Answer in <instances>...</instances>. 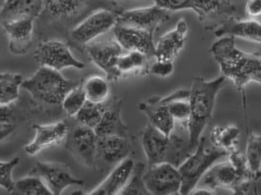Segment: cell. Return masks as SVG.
I'll return each instance as SVG.
<instances>
[{
  "instance_id": "cell-36",
  "label": "cell",
  "mask_w": 261,
  "mask_h": 195,
  "mask_svg": "<svg viewBox=\"0 0 261 195\" xmlns=\"http://www.w3.org/2000/svg\"><path fill=\"white\" fill-rule=\"evenodd\" d=\"M20 159L15 157L9 161H0V187L12 193L15 182L13 180V171L18 166Z\"/></svg>"
},
{
  "instance_id": "cell-24",
  "label": "cell",
  "mask_w": 261,
  "mask_h": 195,
  "mask_svg": "<svg viewBox=\"0 0 261 195\" xmlns=\"http://www.w3.org/2000/svg\"><path fill=\"white\" fill-rule=\"evenodd\" d=\"M87 0H43L42 15L54 20H66L80 12Z\"/></svg>"
},
{
  "instance_id": "cell-22",
  "label": "cell",
  "mask_w": 261,
  "mask_h": 195,
  "mask_svg": "<svg viewBox=\"0 0 261 195\" xmlns=\"http://www.w3.org/2000/svg\"><path fill=\"white\" fill-rule=\"evenodd\" d=\"M120 109L121 106L118 99H115L114 101L112 100L109 103L106 101L104 114L94 129L97 136L117 135L129 137L128 128L121 118Z\"/></svg>"
},
{
  "instance_id": "cell-28",
  "label": "cell",
  "mask_w": 261,
  "mask_h": 195,
  "mask_svg": "<svg viewBox=\"0 0 261 195\" xmlns=\"http://www.w3.org/2000/svg\"><path fill=\"white\" fill-rule=\"evenodd\" d=\"M190 9L202 21L221 13L230 12L234 10V7L231 2L224 0H191Z\"/></svg>"
},
{
  "instance_id": "cell-13",
  "label": "cell",
  "mask_w": 261,
  "mask_h": 195,
  "mask_svg": "<svg viewBox=\"0 0 261 195\" xmlns=\"http://www.w3.org/2000/svg\"><path fill=\"white\" fill-rule=\"evenodd\" d=\"M113 29L115 39L125 51H138L149 58L154 57V34L120 25H116Z\"/></svg>"
},
{
  "instance_id": "cell-14",
  "label": "cell",
  "mask_w": 261,
  "mask_h": 195,
  "mask_svg": "<svg viewBox=\"0 0 261 195\" xmlns=\"http://www.w3.org/2000/svg\"><path fill=\"white\" fill-rule=\"evenodd\" d=\"M34 139L24 147V151L30 156H36L40 151L61 143L69 134L68 125L63 121L47 125H35Z\"/></svg>"
},
{
  "instance_id": "cell-3",
  "label": "cell",
  "mask_w": 261,
  "mask_h": 195,
  "mask_svg": "<svg viewBox=\"0 0 261 195\" xmlns=\"http://www.w3.org/2000/svg\"><path fill=\"white\" fill-rule=\"evenodd\" d=\"M227 154L225 150L214 147L208 136H201L195 150L178 166L182 179L180 194H189L208 169Z\"/></svg>"
},
{
  "instance_id": "cell-41",
  "label": "cell",
  "mask_w": 261,
  "mask_h": 195,
  "mask_svg": "<svg viewBox=\"0 0 261 195\" xmlns=\"http://www.w3.org/2000/svg\"><path fill=\"white\" fill-rule=\"evenodd\" d=\"M224 1H227V2H231L232 0H224Z\"/></svg>"
},
{
  "instance_id": "cell-5",
  "label": "cell",
  "mask_w": 261,
  "mask_h": 195,
  "mask_svg": "<svg viewBox=\"0 0 261 195\" xmlns=\"http://www.w3.org/2000/svg\"><path fill=\"white\" fill-rule=\"evenodd\" d=\"M143 180L150 194H180L182 179L178 167L168 162L147 166Z\"/></svg>"
},
{
  "instance_id": "cell-21",
  "label": "cell",
  "mask_w": 261,
  "mask_h": 195,
  "mask_svg": "<svg viewBox=\"0 0 261 195\" xmlns=\"http://www.w3.org/2000/svg\"><path fill=\"white\" fill-rule=\"evenodd\" d=\"M135 161L129 156L119 162V165L110 173L107 178L88 194L116 195L119 194L130 178L134 169Z\"/></svg>"
},
{
  "instance_id": "cell-34",
  "label": "cell",
  "mask_w": 261,
  "mask_h": 195,
  "mask_svg": "<svg viewBox=\"0 0 261 195\" xmlns=\"http://www.w3.org/2000/svg\"><path fill=\"white\" fill-rule=\"evenodd\" d=\"M86 98L83 93V87L79 84L77 86L71 88V90L65 95L62 101V107L69 117L74 118V116L82 109Z\"/></svg>"
},
{
  "instance_id": "cell-2",
  "label": "cell",
  "mask_w": 261,
  "mask_h": 195,
  "mask_svg": "<svg viewBox=\"0 0 261 195\" xmlns=\"http://www.w3.org/2000/svg\"><path fill=\"white\" fill-rule=\"evenodd\" d=\"M226 80L225 77L221 75L212 81H206L202 77H197L193 81L188 98L190 104L188 130L191 147L194 150L198 145L206 124L212 118L216 96L225 86Z\"/></svg>"
},
{
  "instance_id": "cell-20",
  "label": "cell",
  "mask_w": 261,
  "mask_h": 195,
  "mask_svg": "<svg viewBox=\"0 0 261 195\" xmlns=\"http://www.w3.org/2000/svg\"><path fill=\"white\" fill-rule=\"evenodd\" d=\"M140 141L147 159V166L166 161L168 148L167 135L149 124L140 134Z\"/></svg>"
},
{
  "instance_id": "cell-35",
  "label": "cell",
  "mask_w": 261,
  "mask_h": 195,
  "mask_svg": "<svg viewBox=\"0 0 261 195\" xmlns=\"http://www.w3.org/2000/svg\"><path fill=\"white\" fill-rule=\"evenodd\" d=\"M17 128V116L10 105H0V142L13 134Z\"/></svg>"
},
{
  "instance_id": "cell-23",
  "label": "cell",
  "mask_w": 261,
  "mask_h": 195,
  "mask_svg": "<svg viewBox=\"0 0 261 195\" xmlns=\"http://www.w3.org/2000/svg\"><path fill=\"white\" fill-rule=\"evenodd\" d=\"M139 109L144 112L150 125L166 135L172 133L175 127V122L165 104L160 103L155 98H151L139 104Z\"/></svg>"
},
{
  "instance_id": "cell-9",
  "label": "cell",
  "mask_w": 261,
  "mask_h": 195,
  "mask_svg": "<svg viewBox=\"0 0 261 195\" xmlns=\"http://www.w3.org/2000/svg\"><path fill=\"white\" fill-rule=\"evenodd\" d=\"M87 45V52L92 62L106 74L109 82H118L121 76L118 71L119 56L125 51L116 39L97 41Z\"/></svg>"
},
{
  "instance_id": "cell-39",
  "label": "cell",
  "mask_w": 261,
  "mask_h": 195,
  "mask_svg": "<svg viewBox=\"0 0 261 195\" xmlns=\"http://www.w3.org/2000/svg\"><path fill=\"white\" fill-rule=\"evenodd\" d=\"M246 10L250 17H257L261 13L260 0H248Z\"/></svg>"
},
{
  "instance_id": "cell-31",
  "label": "cell",
  "mask_w": 261,
  "mask_h": 195,
  "mask_svg": "<svg viewBox=\"0 0 261 195\" xmlns=\"http://www.w3.org/2000/svg\"><path fill=\"white\" fill-rule=\"evenodd\" d=\"M11 194L51 195L44 182L35 174L27 176L15 182L14 190Z\"/></svg>"
},
{
  "instance_id": "cell-15",
  "label": "cell",
  "mask_w": 261,
  "mask_h": 195,
  "mask_svg": "<svg viewBox=\"0 0 261 195\" xmlns=\"http://www.w3.org/2000/svg\"><path fill=\"white\" fill-rule=\"evenodd\" d=\"M189 27L185 19H180L175 28L154 43V57L156 60L174 61L181 50L184 48Z\"/></svg>"
},
{
  "instance_id": "cell-26",
  "label": "cell",
  "mask_w": 261,
  "mask_h": 195,
  "mask_svg": "<svg viewBox=\"0 0 261 195\" xmlns=\"http://www.w3.org/2000/svg\"><path fill=\"white\" fill-rule=\"evenodd\" d=\"M24 79L19 73H0V105H11L20 94Z\"/></svg>"
},
{
  "instance_id": "cell-8",
  "label": "cell",
  "mask_w": 261,
  "mask_h": 195,
  "mask_svg": "<svg viewBox=\"0 0 261 195\" xmlns=\"http://www.w3.org/2000/svg\"><path fill=\"white\" fill-rule=\"evenodd\" d=\"M119 13L102 9L90 14L71 31V37L77 44L86 45L113 29Z\"/></svg>"
},
{
  "instance_id": "cell-18",
  "label": "cell",
  "mask_w": 261,
  "mask_h": 195,
  "mask_svg": "<svg viewBox=\"0 0 261 195\" xmlns=\"http://www.w3.org/2000/svg\"><path fill=\"white\" fill-rule=\"evenodd\" d=\"M217 37H240L252 42L260 43L261 25L253 19L239 20L235 18H228L217 27L214 31Z\"/></svg>"
},
{
  "instance_id": "cell-7",
  "label": "cell",
  "mask_w": 261,
  "mask_h": 195,
  "mask_svg": "<svg viewBox=\"0 0 261 195\" xmlns=\"http://www.w3.org/2000/svg\"><path fill=\"white\" fill-rule=\"evenodd\" d=\"M35 59L40 67H47L61 72L67 68L83 70L85 65L76 59L69 45L59 40L41 42L35 52Z\"/></svg>"
},
{
  "instance_id": "cell-11",
  "label": "cell",
  "mask_w": 261,
  "mask_h": 195,
  "mask_svg": "<svg viewBox=\"0 0 261 195\" xmlns=\"http://www.w3.org/2000/svg\"><path fill=\"white\" fill-rule=\"evenodd\" d=\"M168 20V11L154 4L149 7L119 13L116 25L136 28L154 34L156 28Z\"/></svg>"
},
{
  "instance_id": "cell-30",
  "label": "cell",
  "mask_w": 261,
  "mask_h": 195,
  "mask_svg": "<svg viewBox=\"0 0 261 195\" xmlns=\"http://www.w3.org/2000/svg\"><path fill=\"white\" fill-rule=\"evenodd\" d=\"M149 57L138 51H124L119 56L118 71L122 77L126 74L143 71L148 68Z\"/></svg>"
},
{
  "instance_id": "cell-17",
  "label": "cell",
  "mask_w": 261,
  "mask_h": 195,
  "mask_svg": "<svg viewBox=\"0 0 261 195\" xmlns=\"http://www.w3.org/2000/svg\"><path fill=\"white\" fill-rule=\"evenodd\" d=\"M43 0H3L0 7V25L16 20L38 19L43 11Z\"/></svg>"
},
{
  "instance_id": "cell-1",
  "label": "cell",
  "mask_w": 261,
  "mask_h": 195,
  "mask_svg": "<svg viewBox=\"0 0 261 195\" xmlns=\"http://www.w3.org/2000/svg\"><path fill=\"white\" fill-rule=\"evenodd\" d=\"M211 53L219 65L222 76L233 82L243 93L244 100L245 86L249 83L260 84V54L237 48L234 37H218L211 47Z\"/></svg>"
},
{
  "instance_id": "cell-29",
  "label": "cell",
  "mask_w": 261,
  "mask_h": 195,
  "mask_svg": "<svg viewBox=\"0 0 261 195\" xmlns=\"http://www.w3.org/2000/svg\"><path fill=\"white\" fill-rule=\"evenodd\" d=\"M246 162L249 173L256 181L260 178L261 138L259 134H249L246 151Z\"/></svg>"
},
{
  "instance_id": "cell-25",
  "label": "cell",
  "mask_w": 261,
  "mask_h": 195,
  "mask_svg": "<svg viewBox=\"0 0 261 195\" xmlns=\"http://www.w3.org/2000/svg\"><path fill=\"white\" fill-rule=\"evenodd\" d=\"M83 93L86 98V101L92 103H104L108 101L111 94V86L107 78L101 76L93 75L88 77L83 85Z\"/></svg>"
},
{
  "instance_id": "cell-38",
  "label": "cell",
  "mask_w": 261,
  "mask_h": 195,
  "mask_svg": "<svg viewBox=\"0 0 261 195\" xmlns=\"http://www.w3.org/2000/svg\"><path fill=\"white\" fill-rule=\"evenodd\" d=\"M174 71L173 61H165V60H156L150 67V73L156 77L166 78L170 76Z\"/></svg>"
},
{
  "instance_id": "cell-10",
  "label": "cell",
  "mask_w": 261,
  "mask_h": 195,
  "mask_svg": "<svg viewBox=\"0 0 261 195\" xmlns=\"http://www.w3.org/2000/svg\"><path fill=\"white\" fill-rule=\"evenodd\" d=\"M31 174L38 176L46 184L51 194L60 195L71 185H81L83 182L74 178L70 169L60 163L37 162Z\"/></svg>"
},
{
  "instance_id": "cell-40",
  "label": "cell",
  "mask_w": 261,
  "mask_h": 195,
  "mask_svg": "<svg viewBox=\"0 0 261 195\" xmlns=\"http://www.w3.org/2000/svg\"><path fill=\"white\" fill-rule=\"evenodd\" d=\"M189 194L212 195L214 194V193H213V190H212V189H207V188H199V189H196V188H194Z\"/></svg>"
},
{
  "instance_id": "cell-37",
  "label": "cell",
  "mask_w": 261,
  "mask_h": 195,
  "mask_svg": "<svg viewBox=\"0 0 261 195\" xmlns=\"http://www.w3.org/2000/svg\"><path fill=\"white\" fill-rule=\"evenodd\" d=\"M155 5L166 11H179L190 9L191 0H153Z\"/></svg>"
},
{
  "instance_id": "cell-33",
  "label": "cell",
  "mask_w": 261,
  "mask_h": 195,
  "mask_svg": "<svg viewBox=\"0 0 261 195\" xmlns=\"http://www.w3.org/2000/svg\"><path fill=\"white\" fill-rule=\"evenodd\" d=\"M146 165L142 162L135 163L134 169L132 171L130 178L128 179L127 183L124 187L120 190L119 194L121 195H149L150 192L147 189L144 180L143 174L146 170Z\"/></svg>"
},
{
  "instance_id": "cell-19",
  "label": "cell",
  "mask_w": 261,
  "mask_h": 195,
  "mask_svg": "<svg viewBox=\"0 0 261 195\" xmlns=\"http://www.w3.org/2000/svg\"><path fill=\"white\" fill-rule=\"evenodd\" d=\"M131 149L130 137L98 136L96 162L99 159L107 164L118 163L129 156Z\"/></svg>"
},
{
  "instance_id": "cell-27",
  "label": "cell",
  "mask_w": 261,
  "mask_h": 195,
  "mask_svg": "<svg viewBox=\"0 0 261 195\" xmlns=\"http://www.w3.org/2000/svg\"><path fill=\"white\" fill-rule=\"evenodd\" d=\"M239 136L240 130L236 126H217L211 130L208 134V139L214 147L223 149L228 153L229 151L235 149L237 147Z\"/></svg>"
},
{
  "instance_id": "cell-16",
  "label": "cell",
  "mask_w": 261,
  "mask_h": 195,
  "mask_svg": "<svg viewBox=\"0 0 261 195\" xmlns=\"http://www.w3.org/2000/svg\"><path fill=\"white\" fill-rule=\"evenodd\" d=\"M35 22L23 19L1 25L8 39V48L14 55L20 56L29 52L33 42Z\"/></svg>"
},
{
  "instance_id": "cell-32",
  "label": "cell",
  "mask_w": 261,
  "mask_h": 195,
  "mask_svg": "<svg viewBox=\"0 0 261 195\" xmlns=\"http://www.w3.org/2000/svg\"><path fill=\"white\" fill-rule=\"evenodd\" d=\"M105 108H106V102L97 104V103L86 101L82 107V109L80 110L79 113L74 116V118L80 125H83L94 130L98 123L100 122L104 114Z\"/></svg>"
},
{
  "instance_id": "cell-12",
  "label": "cell",
  "mask_w": 261,
  "mask_h": 195,
  "mask_svg": "<svg viewBox=\"0 0 261 195\" xmlns=\"http://www.w3.org/2000/svg\"><path fill=\"white\" fill-rule=\"evenodd\" d=\"M68 148L74 156L87 167H93L97 158V140L95 131L83 125L77 126L68 134Z\"/></svg>"
},
{
  "instance_id": "cell-6",
  "label": "cell",
  "mask_w": 261,
  "mask_h": 195,
  "mask_svg": "<svg viewBox=\"0 0 261 195\" xmlns=\"http://www.w3.org/2000/svg\"><path fill=\"white\" fill-rule=\"evenodd\" d=\"M202 178V183L208 189L225 187L232 189L236 194L248 193L250 183L254 182L250 177L239 171L230 161L214 164Z\"/></svg>"
},
{
  "instance_id": "cell-4",
  "label": "cell",
  "mask_w": 261,
  "mask_h": 195,
  "mask_svg": "<svg viewBox=\"0 0 261 195\" xmlns=\"http://www.w3.org/2000/svg\"><path fill=\"white\" fill-rule=\"evenodd\" d=\"M79 85L65 79L59 71L40 67L30 79L24 80L22 87L33 98L46 104H61L65 95Z\"/></svg>"
}]
</instances>
